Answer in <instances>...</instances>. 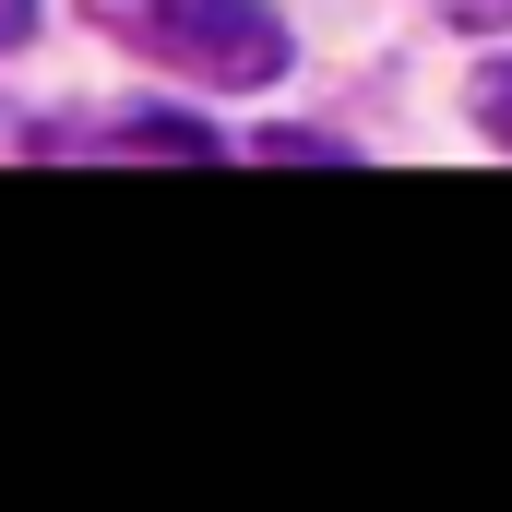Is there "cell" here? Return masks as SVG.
Returning a JSON list of instances; mask_svg holds the SVG:
<instances>
[{"instance_id":"cell-1","label":"cell","mask_w":512,"mask_h":512,"mask_svg":"<svg viewBox=\"0 0 512 512\" xmlns=\"http://www.w3.org/2000/svg\"><path fill=\"white\" fill-rule=\"evenodd\" d=\"M131 48H143L155 72L227 84V96H251V84L286 72V24H274V0H143V12H131Z\"/></svg>"},{"instance_id":"cell-2","label":"cell","mask_w":512,"mask_h":512,"mask_svg":"<svg viewBox=\"0 0 512 512\" xmlns=\"http://www.w3.org/2000/svg\"><path fill=\"white\" fill-rule=\"evenodd\" d=\"M120 155H215V131L203 120H143V131H120Z\"/></svg>"},{"instance_id":"cell-3","label":"cell","mask_w":512,"mask_h":512,"mask_svg":"<svg viewBox=\"0 0 512 512\" xmlns=\"http://www.w3.org/2000/svg\"><path fill=\"white\" fill-rule=\"evenodd\" d=\"M477 120H489V131H501V143H512V60H501V72H489V84H477Z\"/></svg>"},{"instance_id":"cell-4","label":"cell","mask_w":512,"mask_h":512,"mask_svg":"<svg viewBox=\"0 0 512 512\" xmlns=\"http://www.w3.org/2000/svg\"><path fill=\"white\" fill-rule=\"evenodd\" d=\"M441 12H453L465 36H501V24H512V0H441Z\"/></svg>"},{"instance_id":"cell-5","label":"cell","mask_w":512,"mask_h":512,"mask_svg":"<svg viewBox=\"0 0 512 512\" xmlns=\"http://www.w3.org/2000/svg\"><path fill=\"white\" fill-rule=\"evenodd\" d=\"M36 36V0H0V48H24Z\"/></svg>"}]
</instances>
